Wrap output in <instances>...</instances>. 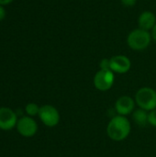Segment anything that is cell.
<instances>
[{
	"label": "cell",
	"instance_id": "obj_7",
	"mask_svg": "<svg viewBox=\"0 0 156 157\" xmlns=\"http://www.w3.org/2000/svg\"><path fill=\"white\" fill-rule=\"evenodd\" d=\"M17 120V115L12 109L7 107L0 108V130L10 131L16 128Z\"/></svg>",
	"mask_w": 156,
	"mask_h": 157
},
{
	"label": "cell",
	"instance_id": "obj_14",
	"mask_svg": "<svg viewBox=\"0 0 156 157\" xmlns=\"http://www.w3.org/2000/svg\"><path fill=\"white\" fill-rule=\"evenodd\" d=\"M100 70H110V60L108 58L102 59L99 63Z\"/></svg>",
	"mask_w": 156,
	"mask_h": 157
},
{
	"label": "cell",
	"instance_id": "obj_13",
	"mask_svg": "<svg viewBox=\"0 0 156 157\" xmlns=\"http://www.w3.org/2000/svg\"><path fill=\"white\" fill-rule=\"evenodd\" d=\"M148 123L152 126L156 127V109L150 111L148 114Z\"/></svg>",
	"mask_w": 156,
	"mask_h": 157
},
{
	"label": "cell",
	"instance_id": "obj_5",
	"mask_svg": "<svg viewBox=\"0 0 156 157\" xmlns=\"http://www.w3.org/2000/svg\"><path fill=\"white\" fill-rule=\"evenodd\" d=\"M115 81L114 73L111 70H99L96 73L93 83L95 87L99 91L109 90Z\"/></svg>",
	"mask_w": 156,
	"mask_h": 157
},
{
	"label": "cell",
	"instance_id": "obj_10",
	"mask_svg": "<svg viewBox=\"0 0 156 157\" xmlns=\"http://www.w3.org/2000/svg\"><path fill=\"white\" fill-rule=\"evenodd\" d=\"M156 24V16L154 12L146 10L143 11L138 18V25L139 28L147 31H151L152 29Z\"/></svg>",
	"mask_w": 156,
	"mask_h": 157
},
{
	"label": "cell",
	"instance_id": "obj_17",
	"mask_svg": "<svg viewBox=\"0 0 156 157\" xmlns=\"http://www.w3.org/2000/svg\"><path fill=\"white\" fill-rule=\"evenodd\" d=\"M151 36H152V40H154V41H156V24L154 25V27L152 29V30H151Z\"/></svg>",
	"mask_w": 156,
	"mask_h": 157
},
{
	"label": "cell",
	"instance_id": "obj_9",
	"mask_svg": "<svg viewBox=\"0 0 156 157\" xmlns=\"http://www.w3.org/2000/svg\"><path fill=\"white\" fill-rule=\"evenodd\" d=\"M135 100L130 96H121L115 102V110L118 115L127 116L133 112Z\"/></svg>",
	"mask_w": 156,
	"mask_h": 157
},
{
	"label": "cell",
	"instance_id": "obj_1",
	"mask_svg": "<svg viewBox=\"0 0 156 157\" xmlns=\"http://www.w3.org/2000/svg\"><path fill=\"white\" fill-rule=\"evenodd\" d=\"M131 129L130 121L125 116L117 115L109 121L107 127V134L111 140L120 142L130 135Z\"/></svg>",
	"mask_w": 156,
	"mask_h": 157
},
{
	"label": "cell",
	"instance_id": "obj_15",
	"mask_svg": "<svg viewBox=\"0 0 156 157\" xmlns=\"http://www.w3.org/2000/svg\"><path fill=\"white\" fill-rule=\"evenodd\" d=\"M121 5L125 7H132L136 5L137 0H120Z\"/></svg>",
	"mask_w": 156,
	"mask_h": 157
},
{
	"label": "cell",
	"instance_id": "obj_6",
	"mask_svg": "<svg viewBox=\"0 0 156 157\" xmlns=\"http://www.w3.org/2000/svg\"><path fill=\"white\" fill-rule=\"evenodd\" d=\"M16 129L21 136L31 138L38 132V124L32 117L24 116L17 120Z\"/></svg>",
	"mask_w": 156,
	"mask_h": 157
},
{
	"label": "cell",
	"instance_id": "obj_18",
	"mask_svg": "<svg viewBox=\"0 0 156 157\" xmlns=\"http://www.w3.org/2000/svg\"><path fill=\"white\" fill-rule=\"evenodd\" d=\"M14 0H0V5L2 6H6V5H8L10 3H12Z\"/></svg>",
	"mask_w": 156,
	"mask_h": 157
},
{
	"label": "cell",
	"instance_id": "obj_16",
	"mask_svg": "<svg viewBox=\"0 0 156 157\" xmlns=\"http://www.w3.org/2000/svg\"><path fill=\"white\" fill-rule=\"evenodd\" d=\"M6 12L4 6L0 5V21H2L6 17Z\"/></svg>",
	"mask_w": 156,
	"mask_h": 157
},
{
	"label": "cell",
	"instance_id": "obj_3",
	"mask_svg": "<svg viewBox=\"0 0 156 157\" xmlns=\"http://www.w3.org/2000/svg\"><path fill=\"white\" fill-rule=\"evenodd\" d=\"M135 103L146 111L156 109V91L151 87H142L135 94Z\"/></svg>",
	"mask_w": 156,
	"mask_h": 157
},
{
	"label": "cell",
	"instance_id": "obj_12",
	"mask_svg": "<svg viewBox=\"0 0 156 157\" xmlns=\"http://www.w3.org/2000/svg\"><path fill=\"white\" fill-rule=\"evenodd\" d=\"M40 106L36 103H33V102H30V103H28L25 107V111L27 113L28 116L29 117H35V116H38L39 115V111H40Z\"/></svg>",
	"mask_w": 156,
	"mask_h": 157
},
{
	"label": "cell",
	"instance_id": "obj_2",
	"mask_svg": "<svg viewBox=\"0 0 156 157\" xmlns=\"http://www.w3.org/2000/svg\"><path fill=\"white\" fill-rule=\"evenodd\" d=\"M152 41L151 32L142 29H136L131 31L127 37V44L133 51H143L149 47Z\"/></svg>",
	"mask_w": 156,
	"mask_h": 157
},
{
	"label": "cell",
	"instance_id": "obj_11",
	"mask_svg": "<svg viewBox=\"0 0 156 157\" xmlns=\"http://www.w3.org/2000/svg\"><path fill=\"white\" fill-rule=\"evenodd\" d=\"M148 111L143 109H139L133 111L132 119L138 126L144 127L148 123Z\"/></svg>",
	"mask_w": 156,
	"mask_h": 157
},
{
	"label": "cell",
	"instance_id": "obj_8",
	"mask_svg": "<svg viewBox=\"0 0 156 157\" xmlns=\"http://www.w3.org/2000/svg\"><path fill=\"white\" fill-rule=\"evenodd\" d=\"M110 60V70L117 74H126L131 67V62L129 57L125 55H115L109 58Z\"/></svg>",
	"mask_w": 156,
	"mask_h": 157
},
{
	"label": "cell",
	"instance_id": "obj_4",
	"mask_svg": "<svg viewBox=\"0 0 156 157\" xmlns=\"http://www.w3.org/2000/svg\"><path fill=\"white\" fill-rule=\"evenodd\" d=\"M39 118L41 122L50 128L55 127L60 122V113L52 105H43L40 108Z\"/></svg>",
	"mask_w": 156,
	"mask_h": 157
}]
</instances>
